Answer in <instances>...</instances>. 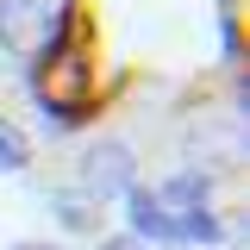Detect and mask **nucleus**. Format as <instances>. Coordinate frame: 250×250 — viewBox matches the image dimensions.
<instances>
[{
	"instance_id": "nucleus-1",
	"label": "nucleus",
	"mask_w": 250,
	"mask_h": 250,
	"mask_svg": "<svg viewBox=\"0 0 250 250\" xmlns=\"http://www.w3.org/2000/svg\"><path fill=\"white\" fill-rule=\"evenodd\" d=\"M131 175H138V156H131L125 138H94L88 150H82V188H88L94 200L131 188Z\"/></svg>"
},
{
	"instance_id": "nucleus-2",
	"label": "nucleus",
	"mask_w": 250,
	"mask_h": 250,
	"mask_svg": "<svg viewBox=\"0 0 250 250\" xmlns=\"http://www.w3.org/2000/svg\"><path fill=\"white\" fill-rule=\"evenodd\" d=\"M44 38V0H0V50L25 57Z\"/></svg>"
},
{
	"instance_id": "nucleus-3",
	"label": "nucleus",
	"mask_w": 250,
	"mask_h": 250,
	"mask_svg": "<svg viewBox=\"0 0 250 250\" xmlns=\"http://www.w3.org/2000/svg\"><path fill=\"white\" fill-rule=\"evenodd\" d=\"M188 150L213 156V163H238V156H244V125L238 119H200L188 131Z\"/></svg>"
},
{
	"instance_id": "nucleus-4",
	"label": "nucleus",
	"mask_w": 250,
	"mask_h": 250,
	"mask_svg": "<svg viewBox=\"0 0 250 250\" xmlns=\"http://www.w3.org/2000/svg\"><path fill=\"white\" fill-rule=\"evenodd\" d=\"M207 188H213V175H207V169H182V175H169V182H163L156 207H182V213H200V207H207Z\"/></svg>"
},
{
	"instance_id": "nucleus-5",
	"label": "nucleus",
	"mask_w": 250,
	"mask_h": 250,
	"mask_svg": "<svg viewBox=\"0 0 250 250\" xmlns=\"http://www.w3.org/2000/svg\"><path fill=\"white\" fill-rule=\"evenodd\" d=\"M25 163H31V144H25V131H19L13 119H0V175H19Z\"/></svg>"
},
{
	"instance_id": "nucleus-6",
	"label": "nucleus",
	"mask_w": 250,
	"mask_h": 250,
	"mask_svg": "<svg viewBox=\"0 0 250 250\" xmlns=\"http://www.w3.org/2000/svg\"><path fill=\"white\" fill-rule=\"evenodd\" d=\"M94 213H100V200L82 194V188H62V194H57V219H62V225H94Z\"/></svg>"
},
{
	"instance_id": "nucleus-7",
	"label": "nucleus",
	"mask_w": 250,
	"mask_h": 250,
	"mask_svg": "<svg viewBox=\"0 0 250 250\" xmlns=\"http://www.w3.org/2000/svg\"><path fill=\"white\" fill-rule=\"evenodd\" d=\"M100 250H144V238H131V231H125V238H106Z\"/></svg>"
},
{
	"instance_id": "nucleus-8",
	"label": "nucleus",
	"mask_w": 250,
	"mask_h": 250,
	"mask_svg": "<svg viewBox=\"0 0 250 250\" xmlns=\"http://www.w3.org/2000/svg\"><path fill=\"white\" fill-rule=\"evenodd\" d=\"M19 250H50V244H19Z\"/></svg>"
}]
</instances>
